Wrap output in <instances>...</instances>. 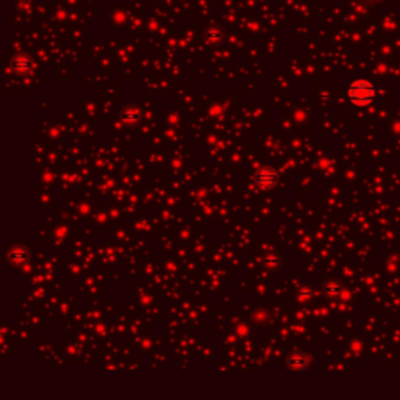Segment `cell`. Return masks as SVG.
I'll list each match as a JSON object with an SVG mask.
<instances>
[{
    "instance_id": "obj_3",
    "label": "cell",
    "mask_w": 400,
    "mask_h": 400,
    "mask_svg": "<svg viewBox=\"0 0 400 400\" xmlns=\"http://www.w3.org/2000/svg\"><path fill=\"white\" fill-rule=\"evenodd\" d=\"M306 364V360H305V355L300 353V352H294L289 355L288 358V366L292 369V371H300L303 369Z\"/></svg>"
},
{
    "instance_id": "obj_4",
    "label": "cell",
    "mask_w": 400,
    "mask_h": 400,
    "mask_svg": "<svg viewBox=\"0 0 400 400\" xmlns=\"http://www.w3.org/2000/svg\"><path fill=\"white\" fill-rule=\"evenodd\" d=\"M10 258H11V261H14L16 264H24V263L28 261V252H27V249H24V247H14V249H11V252H10Z\"/></svg>"
},
{
    "instance_id": "obj_7",
    "label": "cell",
    "mask_w": 400,
    "mask_h": 400,
    "mask_svg": "<svg viewBox=\"0 0 400 400\" xmlns=\"http://www.w3.org/2000/svg\"><path fill=\"white\" fill-rule=\"evenodd\" d=\"M122 117L127 119V120H138V119H139V116H138L136 113H133V111H124Z\"/></svg>"
},
{
    "instance_id": "obj_6",
    "label": "cell",
    "mask_w": 400,
    "mask_h": 400,
    "mask_svg": "<svg viewBox=\"0 0 400 400\" xmlns=\"http://www.w3.org/2000/svg\"><path fill=\"white\" fill-rule=\"evenodd\" d=\"M299 296H300L303 300H308V299L313 296V291H311L308 286H303V288H300V291H299Z\"/></svg>"
},
{
    "instance_id": "obj_1",
    "label": "cell",
    "mask_w": 400,
    "mask_h": 400,
    "mask_svg": "<svg viewBox=\"0 0 400 400\" xmlns=\"http://www.w3.org/2000/svg\"><path fill=\"white\" fill-rule=\"evenodd\" d=\"M349 97H350L352 103L358 105V107H364V105H369L374 102L375 89L372 86V83H369L366 80H358L350 85Z\"/></svg>"
},
{
    "instance_id": "obj_5",
    "label": "cell",
    "mask_w": 400,
    "mask_h": 400,
    "mask_svg": "<svg viewBox=\"0 0 400 400\" xmlns=\"http://www.w3.org/2000/svg\"><path fill=\"white\" fill-rule=\"evenodd\" d=\"M324 292H325V296L330 299H338L343 292V288L338 282H328L324 288Z\"/></svg>"
},
{
    "instance_id": "obj_2",
    "label": "cell",
    "mask_w": 400,
    "mask_h": 400,
    "mask_svg": "<svg viewBox=\"0 0 400 400\" xmlns=\"http://www.w3.org/2000/svg\"><path fill=\"white\" fill-rule=\"evenodd\" d=\"M257 184L261 186V188H272L273 184L277 183V174L273 172L272 169H269V167H266V169L260 171L257 174V178H255Z\"/></svg>"
}]
</instances>
